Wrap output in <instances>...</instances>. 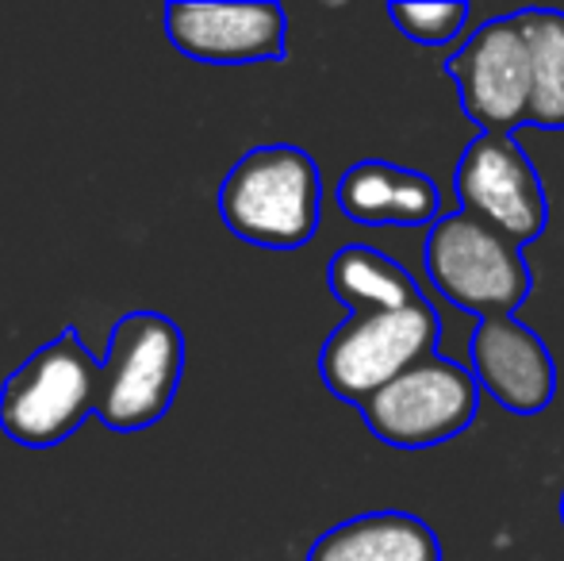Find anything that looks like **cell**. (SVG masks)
<instances>
[{
    "instance_id": "6da1fadb",
    "label": "cell",
    "mask_w": 564,
    "mask_h": 561,
    "mask_svg": "<svg viewBox=\"0 0 564 561\" xmlns=\"http://www.w3.org/2000/svg\"><path fill=\"white\" fill-rule=\"evenodd\" d=\"M323 177L307 150L269 142L242 154L219 185V216L238 239L265 250H300L319 231Z\"/></svg>"
},
{
    "instance_id": "7a4b0ae2",
    "label": "cell",
    "mask_w": 564,
    "mask_h": 561,
    "mask_svg": "<svg viewBox=\"0 0 564 561\" xmlns=\"http://www.w3.org/2000/svg\"><path fill=\"white\" fill-rule=\"evenodd\" d=\"M423 266L434 292L480 323L511 320L534 289L519 242L460 208L426 231Z\"/></svg>"
},
{
    "instance_id": "3957f363",
    "label": "cell",
    "mask_w": 564,
    "mask_h": 561,
    "mask_svg": "<svg viewBox=\"0 0 564 561\" xmlns=\"http://www.w3.org/2000/svg\"><path fill=\"white\" fill-rule=\"evenodd\" d=\"M100 366L85 350L77 327L35 350L0 389V427L23 446H54L69 439L100 400Z\"/></svg>"
},
{
    "instance_id": "277c9868",
    "label": "cell",
    "mask_w": 564,
    "mask_h": 561,
    "mask_svg": "<svg viewBox=\"0 0 564 561\" xmlns=\"http://www.w3.org/2000/svg\"><path fill=\"white\" fill-rule=\"evenodd\" d=\"M442 338V320L431 300L392 312H349L319 350L323 385L338 400L361 408L400 374L431 358Z\"/></svg>"
},
{
    "instance_id": "5b68a950",
    "label": "cell",
    "mask_w": 564,
    "mask_h": 561,
    "mask_svg": "<svg viewBox=\"0 0 564 561\" xmlns=\"http://www.w3.org/2000/svg\"><path fill=\"white\" fill-rule=\"evenodd\" d=\"M100 374L97 416L119 434L142 431L170 412L185 369V335L162 312H131L112 327Z\"/></svg>"
},
{
    "instance_id": "8992f818",
    "label": "cell",
    "mask_w": 564,
    "mask_h": 561,
    "mask_svg": "<svg viewBox=\"0 0 564 561\" xmlns=\"http://www.w3.org/2000/svg\"><path fill=\"white\" fill-rule=\"evenodd\" d=\"M480 381L468 366L431 354L361 404L365 427L395 450H426L457 439L480 412Z\"/></svg>"
},
{
    "instance_id": "52a82bcc",
    "label": "cell",
    "mask_w": 564,
    "mask_h": 561,
    "mask_svg": "<svg viewBox=\"0 0 564 561\" xmlns=\"http://www.w3.org/2000/svg\"><path fill=\"white\" fill-rule=\"evenodd\" d=\"M446 74L457 85L460 112L480 123V136H514L530 123V54L514 12L480 23L449 54Z\"/></svg>"
},
{
    "instance_id": "ba28073f",
    "label": "cell",
    "mask_w": 564,
    "mask_h": 561,
    "mask_svg": "<svg viewBox=\"0 0 564 561\" xmlns=\"http://www.w3.org/2000/svg\"><path fill=\"white\" fill-rule=\"evenodd\" d=\"M453 188L460 212L484 219L519 247L542 239L550 201L534 162L514 136H476L453 170Z\"/></svg>"
},
{
    "instance_id": "9c48e42d",
    "label": "cell",
    "mask_w": 564,
    "mask_h": 561,
    "mask_svg": "<svg viewBox=\"0 0 564 561\" xmlns=\"http://www.w3.org/2000/svg\"><path fill=\"white\" fill-rule=\"evenodd\" d=\"M165 35L181 54L208 66L276 62L289 51V15L281 4H177L165 8Z\"/></svg>"
},
{
    "instance_id": "30bf717a",
    "label": "cell",
    "mask_w": 564,
    "mask_h": 561,
    "mask_svg": "<svg viewBox=\"0 0 564 561\" xmlns=\"http://www.w3.org/2000/svg\"><path fill=\"white\" fill-rule=\"evenodd\" d=\"M480 392L514 416H538L557 397V362L534 327L511 320H484L468 343Z\"/></svg>"
},
{
    "instance_id": "8fae6325",
    "label": "cell",
    "mask_w": 564,
    "mask_h": 561,
    "mask_svg": "<svg viewBox=\"0 0 564 561\" xmlns=\"http://www.w3.org/2000/svg\"><path fill=\"white\" fill-rule=\"evenodd\" d=\"M335 201L365 227H434L446 216L438 185L426 173L380 158L349 165L335 185Z\"/></svg>"
},
{
    "instance_id": "7c38bea8",
    "label": "cell",
    "mask_w": 564,
    "mask_h": 561,
    "mask_svg": "<svg viewBox=\"0 0 564 561\" xmlns=\"http://www.w3.org/2000/svg\"><path fill=\"white\" fill-rule=\"evenodd\" d=\"M307 561H442V542L411 511H369L319 535Z\"/></svg>"
},
{
    "instance_id": "4fadbf2b",
    "label": "cell",
    "mask_w": 564,
    "mask_h": 561,
    "mask_svg": "<svg viewBox=\"0 0 564 561\" xmlns=\"http://www.w3.org/2000/svg\"><path fill=\"white\" fill-rule=\"evenodd\" d=\"M327 284L349 312H392V308H411L426 300L415 278L395 258L361 247V242L341 247L330 258Z\"/></svg>"
},
{
    "instance_id": "5bb4252c",
    "label": "cell",
    "mask_w": 564,
    "mask_h": 561,
    "mask_svg": "<svg viewBox=\"0 0 564 561\" xmlns=\"http://www.w3.org/2000/svg\"><path fill=\"white\" fill-rule=\"evenodd\" d=\"M514 15L530 54V128L564 131V12L527 8Z\"/></svg>"
},
{
    "instance_id": "9a60e30c",
    "label": "cell",
    "mask_w": 564,
    "mask_h": 561,
    "mask_svg": "<svg viewBox=\"0 0 564 561\" xmlns=\"http://www.w3.org/2000/svg\"><path fill=\"white\" fill-rule=\"evenodd\" d=\"M388 15H392L395 31L403 39L419 46H446L453 39H460L465 23L473 20V8L460 4V0H438V4H388Z\"/></svg>"
},
{
    "instance_id": "2e32d148",
    "label": "cell",
    "mask_w": 564,
    "mask_h": 561,
    "mask_svg": "<svg viewBox=\"0 0 564 561\" xmlns=\"http://www.w3.org/2000/svg\"><path fill=\"white\" fill-rule=\"evenodd\" d=\"M561 524H564V493H561Z\"/></svg>"
}]
</instances>
